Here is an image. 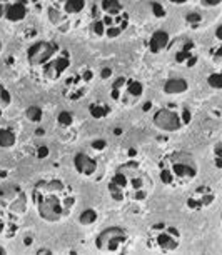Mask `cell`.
<instances>
[{"label": "cell", "mask_w": 222, "mask_h": 255, "mask_svg": "<svg viewBox=\"0 0 222 255\" xmlns=\"http://www.w3.org/2000/svg\"><path fill=\"white\" fill-rule=\"evenodd\" d=\"M194 44L191 40H186L182 44V49L179 52H176V62L177 64H187V60L194 57Z\"/></svg>", "instance_id": "18"}, {"label": "cell", "mask_w": 222, "mask_h": 255, "mask_svg": "<svg viewBox=\"0 0 222 255\" xmlns=\"http://www.w3.org/2000/svg\"><path fill=\"white\" fill-rule=\"evenodd\" d=\"M100 77H102V80H107L112 77V69L110 67H104L102 70H100Z\"/></svg>", "instance_id": "36"}, {"label": "cell", "mask_w": 222, "mask_h": 255, "mask_svg": "<svg viewBox=\"0 0 222 255\" xmlns=\"http://www.w3.org/2000/svg\"><path fill=\"white\" fill-rule=\"evenodd\" d=\"M199 167L189 152H172L162 158L159 167V179L167 187H179L196 179Z\"/></svg>", "instance_id": "2"}, {"label": "cell", "mask_w": 222, "mask_h": 255, "mask_svg": "<svg viewBox=\"0 0 222 255\" xmlns=\"http://www.w3.org/2000/svg\"><path fill=\"white\" fill-rule=\"evenodd\" d=\"M23 244H25L27 247H28V245H32V237H30V235H27V237L23 239Z\"/></svg>", "instance_id": "45"}, {"label": "cell", "mask_w": 222, "mask_h": 255, "mask_svg": "<svg viewBox=\"0 0 222 255\" xmlns=\"http://www.w3.org/2000/svg\"><path fill=\"white\" fill-rule=\"evenodd\" d=\"M125 92H127V95H130V97H141L144 92V85L139 80L127 79V82H125Z\"/></svg>", "instance_id": "22"}, {"label": "cell", "mask_w": 222, "mask_h": 255, "mask_svg": "<svg viewBox=\"0 0 222 255\" xmlns=\"http://www.w3.org/2000/svg\"><path fill=\"white\" fill-rule=\"evenodd\" d=\"M27 0H0V18L20 22L27 17Z\"/></svg>", "instance_id": "9"}, {"label": "cell", "mask_w": 222, "mask_h": 255, "mask_svg": "<svg viewBox=\"0 0 222 255\" xmlns=\"http://www.w3.org/2000/svg\"><path fill=\"white\" fill-rule=\"evenodd\" d=\"M187 89H189V84H187L186 79H181V77H177V79H169L166 80V84H164V94H167V95L184 94Z\"/></svg>", "instance_id": "16"}, {"label": "cell", "mask_w": 222, "mask_h": 255, "mask_svg": "<svg viewBox=\"0 0 222 255\" xmlns=\"http://www.w3.org/2000/svg\"><path fill=\"white\" fill-rule=\"evenodd\" d=\"M90 147L97 152H102L105 150V147H107V140H104V138H95V140L90 142Z\"/></svg>", "instance_id": "30"}, {"label": "cell", "mask_w": 222, "mask_h": 255, "mask_svg": "<svg viewBox=\"0 0 222 255\" xmlns=\"http://www.w3.org/2000/svg\"><path fill=\"white\" fill-rule=\"evenodd\" d=\"M17 143V135L12 128H0V148H13Z\"/></svg>", "instance_id": "17"}, {"label": "cell", "mask_w": 222, "mask_h": 255, "mask_svg": "<svg viewBox=\"0 0 222 255\" xmlns=\"http://www.w3.org/2000/svg\"><path fill=\"white\" fill-rule=\"evenodd\" d=\"M74 167H75V170L79 172L80 175L90 177V175H94L95 172H97L99 163H97L95 158H92L90 155H87V153H84V152H79V153H75V155H74Z\"/></svg>", "instance_id": "13"}, {"label": "cell", "mask_w": 222, "mask_h": 255, "mask_svg": "<svg viewBox=\"0 0 222 255\" xmlns=\"http://www.w3.org/2000/svg\"><path fill=\"white\" fill-rule=\"evenodd\" d=\"M122 168L125 170V174H127L129 200H134V202L147 200V197L152 190L151 177L142 170L141 165H139L136 160H130L127 163H124Z\"/></svg>", "instance_id": "3"}, {"label": "cell", "mask_w": 222, "mask_h": 255, "mask_svg": "<svg viewBox=\"0 0 222 255\" xmlns=\"http://www.w3.org/2000/svg\"><path fill=\"white\" fill-rule=\"evenodd\" d=\"M32 202L40 219L55 224L70 215L75 207V195L70 187L59 179L38 180L32 189Z\"/></svg>", "instance_id": "1"}, {"label": "cell", "mask_w": 222, "mask_h": 255, "mask_svg": "<svg viewBox=\"0 0 222 255\" xmlns=\"http://www.w3.org/2000/svg\"><path fill=\"white\" fill-rule=\"evenodd\" d=\"M127 242H129L127 232L122 227H119V225H114V227L104 229L97 235V239H95V249L99 252H105V254H122L125 252Z\"/></svg>", "instance_id": "6"}, {"label": "cell", "mask_w": 222, "mask_h": 255, "mask_svg": "<svg viewBox=\"0 0 222 255\" xmlns=\"http://www.w3.org/2000/svg\"><path fill=\"white\" fill-rule=\"evenodd\" d=\"M152 109V102H146L144 104V112H149Z\"/></svg>", "instance_id": "43"}, {"label": "cell", "mask_w": 222, "mask_h": 255, "mask_svg": "<svg viewBox=\"0 0 222 255\" xmlns=\"http://www.w3.org/2000/svg\"><path fill=\"white\" fill-rule=\"evenodd\" d=\"M0 207L8 217L17 220L27 212V197L18 185H3L0 189Z\"/></svg>", "instance_id": "5"}, {"label": "cell", "mask_w": 222, "mask_h": 255, "mask_svg": "<svg viewBox=\"0 0 222 255\" xmlns=\"http://www.w3.org/2000/svg\"><path fill=\"white\" fill-rule=\"evenodd\" d=\"M110 97L119 102V100H120V90L119 89H112V92H110Z\"/></svg>", "instance_id": "38"}, {"label": "cell", "mask_w": 222, "mask_h": 255, "mask_svg": "<svg viewBox=\"0 0 222 255\" xmlns=\"http://www.w3.org/2000/svg\"><path fill=\"white\" fill-rule=\"evenodd\" d=\"M152 12H154V15L159 17V18L166 17V8H164L161 3H157V2L152 3Z\"/></svg>", "instance_id": "33"}, {"label": "cell", "mask_w": 222, "mask_h": 255, "mask_svg": "<svg viewBox=\"0 0 222 255\" xmlns=\"http://www.w3.org/2000/svg\"><path fill=\"white\" fill-rule=\"evenodd\" d=\"M100 8H102L104 15H120L122 13V5L119 0H102L100 2Z\"/></svg>", "instance_id": "19"}, {"label": "cell", "mask_w": 222, "mask_h": 255, "mask_svg": "<svg viewBox=\"0 0 222 255\" xmlns=\"http://www.w3.org/2000/svg\"><path fill=\"white\" fill-rule=\"evenodd\" d=\"M57 122H59V125H62V127H70V125L74 124V115L64 110V112H60L57 115Z\"/></svg>", "instance_id": "25"}, {"label": "cell", "mask_w": 222, "mask_h": 255, "mask_svg": "<svg viewBox=\"0 0 222 255\" xmlns=\"http://www.w3.org/2000/svg\"><path fill=\"white\" fill-rule=\"evenodd\" d=\"M216 167L222 168V157H216Z\"/></svg>", "instance_id": "44"}, {"label": "cell", "mask_w": 222, "mask_h": 255, "mask_svg": "<svg viewBox=\"0 0 222 255\" xmlns=\"http://www.w3.org/2000/svg\"><path fill=\"white\" fill-rule=\"evenodd\" d=\"M89 114L90 117L95 119V120H100V119H105L109 114V107L102 102H94L92 105L89 107Z\"/></svg>", "instance_id": "21"}, {"label": "cell", "mask_w": 222, "mask_h": 255, "mask_svg": "<svg viewBox=\"0 0 222 255\" xmlns=\"http://www.w3.org/2000/svg\"><path fill=\"white\" fill-rule=\"evenodd\" d=\"M154 125L157 128H161L164 132H177L182 127L181 117L176 110L172 109H159L156 114H154Z\"/></svg>", "instance_id": "10"}, {"label": "cell", "mask_w": 222, "mask_h": 255, "mask_svg": "<svg viewBox=\"0 0 222 255\" xmlns=\"http://www.w3.org/2000/svg\"><path fill=\"white\" fill-rule=\"evenodd\" d=\"M179 117H181L182 125H189V124H191V120H192V114H191V110H189V109L182 107V112H181Z\"/></svg>", "instance_id": "32"}, {"label": "cell", "mask_w": 222, "mask_h": 255, "mask_svg": "<svg viewBox=\"0 0 222 255\" xmlns=\"http://www.w3.org/2000/svg\"><path fill=\"white\" fill-rule=\"evenodd\" d=\"M49 17H50V20L55 23V25H60V22H62V12L57 7H50L49 8Z\"/></svg>", "instance_id": "29"}, {"label": "cell", "mask_w": 222, "mask_h": 255, "mask_svg": "<svg viewBox=\"0 0 222 255\" xmlns=\"http://www.w3.org/2000/svg\"><path fill=\"white\" fill-rule=\"evenodd\" d=\"M49 153H50L49 147H47V145H38L37 152H35V157H37V160H43V158L49 157Z\"/></svg>", "instance_id": "31"}, {"label": "cell", "mask_w": 222, "mask_h": 255, "mask_svg": "<svg viewBox=\"0 0 222 255\" xmlns=\"http://www.w3.org/2000/svg\"><path fill=\"white\" fill-rule=\"evenodd\" d=\"M182 235L174 225H167L164 222L154 224L149 235V247L159 252H174L179 249Z\"/></svg>", "instance_id": "4"}, {"label": "cell", "mask_w": 222, "mask_h": 255, "mask_svg": "<svg viewBox=\"0 0 222 255\" xmlns=\"http://www.w3.org/2000/svg\"><path fill=\"white\" fill-rule=\"evenodd\" d=\"M57 54H59V47H57L55 42L40 40L30 45V49L27 50V60L30 67H42L43 64L54 59Z\"/></svg>", "instance_id": "7"}, {"label": "cell", "mask_w": 222, "mask_h": 255, "mask_svg": "<svg viewBox=\"0 0 222 255\" xmlns=\"http://www.w3.org/2000/svg\"><path fill=\"white\" fill-rule=\"evenodd\" d=\"M216 200V194L212 192L209 185H201L194 190L189 199H187V207L191 210H201L204 207H209Z\"/></svg>", "instance_id": "12"}, {"label": "cell", "mask_w": 222, "mask_h": 255, "mask_svg": "<svg viewBox=\"0 0 222 255\" xmlns=\"http://www.w3.org/2000/svg\"><path fill=\"white\" fill-rule=\"evenodd\" d=\"M0 49H2V45H0Z\"/></svg>", "instance_id": "49"}, {"label": "cell", "mask_w": 222, "mask_h": 255, "mask_svg": "<svg viewBox=\"0 0 222 255\" xmlns=\"http://www.w3.org/2000/svg\"><path fill=\"white\" fill-rule=\"evenodd\" d=\"M92 32L97 37H104L105 35V25H104L102 18H95V22L92 23Z\"/></svg>", "instance_id": "27"}, {"label": "cell", "mask_w": 222, "mask_h": 255, "mask_svg": "<svg viewBox=\"0 0 222 255\" xmlns=\"http://www.w3.org/2000/svg\"><path fill=\"white\" fill-rule=\"evenodd\" d=\"M169 40H171V37L166 30H157L152 33L151 40H149V49H151L152 54H159L164 49H167Z\"/></svg>", "instance_id": "14"}, {"label": "cell", "mask_w": 222, "mask_h": 255, "mask_svg": "<svg viewBox=\"0 0 222 255\" xmlns=\"http://www.w3.org/2000/svg\"><path fill=\"white\" fill-rule=\"evenodd\" d=\"M57 8L65 15H74L85 8V0H57Z\"/></svg>", "instance_id": "15"}, {"label": "cell", "mask_w": 222, "mask_h": 255, "mask_svg": "<svg viewBox=\"0 0 222 255\" xmlns=\"http://www.w3.org/2000/svg\"><path fill=\"white\" fill-rule=\"evenodd\" d=\"M12 102V97H10V92L3 87L2 84H0V115L3 114V110H5V107H8Z\"/></svg>", "instance_id": "24"}, {"label": "cell", "mask_w": 222, "mask_h": 255, "mask_svg": "<svg viewBox=\"0 0 222 255\" xmlns=\"http://www.w3.org/2000/svg\"><path fill=\"white\" fill-rule=\"evenodd\" d=\"M70 65V55L67 50H62L59 52V55H55L54 59L49 60L47 64L42 65V75L45 80H50V82H55L59 80L62 74L69 69Z\"/></svg>", "instance_id": "8"}, {"label": "cell", "mask_w": 222, "mask_h": 255, "mask_svg": "<svg viewBox=\"0 0 222 255\" xmlns=\"http://www.w3.org/2000/svg\"><path fill=\"white\" fill-rule=\"evenodd\" d=\"M125 82H127V79L125 77H117V79L114 80V84H112V89H122V87H125Z\"/></svg>", "instance_id": "35"}, {"label": "cell", "mask_w": 222, "mask_h": 255, "mask_svg": "<svg viewBox=\"0 0 222 255\" xmlns=\"http://www.w3.org/2000/svg\"><path fill=\"white\" fill-rule=\"evenodd\" d=\"M25 117H27V120H30V122L38 124V122H42L43 112L38 105H30V107H27V110H25Z\"/></svg>", "instance_id": "23"}, {"label": "cell", "mask_w": 222, "mask_h": 255, "mask_svg": "<svg viewBox=\"0 0 222 255\" xmlns=\"http://www.w3.org/2000/svg\"><path fill=\"white\" fill-rule=\"evenodd\" d=\"M207 84H209L211 87L216 89V90L222 89V74H219V72H214V74H211L209 77H207Z\"/></svg>", "instance_id": "26"}, {"label": "cell", "mask_w": 222, "mask_h": 255, "mask_svg": "<svg viewBox=\"0 0 222 255\" xmlns=\"http://www.w3.org/2000/svg\"><path fill=\"white\" fill-rule=\"evenodd\" d=\"M171 2H172V3H186L187 0H171Z\"/></svg>", "instance_id": "47"}, {"label": "cell", "mask_w": 222, "mask_h": 255, "mask_svg": "<svg viewBox=\"0 0 222 255\" xmlns=\"http://www.w3.org/2000/svg\"><path fill=\"white\" fill-rule=\"evenodd\" d=\"M214 153H216V157H222V143H216Z\"/></svg>", "instance_id": "39"}, {"label": "cell", "mask_w": 222, "mask_h": 255, "mask_svg": "<svg viewBox=\"0 0 222 255\" xmlns=\"http://www.w3.org/2000/svg\"><path fill=\"white\" fill-rule=\"evenodd\" d=\"M114 133L115 135H122V128H114Z\"/></svg>", "instance_id": "46"}, {"label": "cell", "mask_w": 222, "mask_h": 255, "mask_svg": "<svg viewBox=\"0 0 222 255\" xmlns=\"http://www.w3.org/2000/svg\"><path fill=\"white\" fill-rule=\"evenodd\" d=\"M216 37H217V40H222V25L217 27V30H216Z\"/></svg>", "instance_id": "41"}, {"label": "cell", "mask_w": 222, "mask_h": 255, "mask_svg": "<svg viewBox=\"0 0 222 255\" xmlns=\"http://www.w3.org/2000/svg\"><path fill=\"white\" fill-rule=\"evenodd\" d=\"M37 254L38 255H47V254H52V250L50 249H38Z\"/></svg>", "instance_id": "40"}, {"label": "cell", "mask_w": 222, "mask_h": 255, "mask_svg": "<svg viewBox=\"0 0 222 255\" xmlns=\"http://www.w3.org/2000/svg\"><path fill=\"white\" fill-rule=\"evenodd\" d=\"M33 133H35L37 137H43V135H45V130H43V128H37V130L33 132Z\"/></svg>", "instance_id": "42"}, {"label": "cell", "mask_w": 222, "mask_h": 255, "mask_svg": "<svg viewBox=\"0 0 222 255\" xmlns=\"http://www.w3.org/2000/svg\"><path fill=\"white\" fill-rule=\"evenodd\" d=\"M221 2L222 0H202V3H204L206 7H216V5H219Z\"/></svg>", "instance_id": "37"}, {"label": "cell", "mask_w": 222, "mask_h": 255, "mask_svg": "<svg viewBox=\"0 0 222 255\" xmlns=\"http://www.w3.org/2000/svg\"><path fill=\"white\" fill-rule=\"evenodd\" d=\"M186 20H187V23H191L192 27H196L197 23H201L202 17L199 15V13H187V15H186Z\"/></svg>", "instance_id": "34"}, {"label": "cell", "mask_w": 222, "mask_h": 255, "mask_svg": "<svg viewBox=\"0 0 222 255\" xmlns=\"http://www.w3.org/2000/svg\"><path fill=\"white\" fill-rule=\"evenodd\" d=\"M97 219H99V214H97V210H94V209H85L79 214V224L85 225V227L95 224Z\"/></svg>", "instance_id": "20"}, {"label": "cell", "mask_w": 222, "mask_h": 255, "mask_svg": "<svg viewBox=\"0 0 222 255\" xmlns=\"http://www.w3.org/2000/svg\"><path fill=\"white\" fill-rule=\"evenodd\" d=\"M10 220H13V219H8V222H7V214H5V212H3L2 207H0V235L7 232V229H8V224H10Z\"/></svg>", "instance_id": "28"}, {"label": "cell", "mask_w": 222, "mask_h": 255, "mask_svg": "<svg viewBox=\"0 0 222 255\" xmlns=\"http://www.w3.org/2000/svg\"><path fill=\"white\" fill-rule=\"evenodd\" d=\"M3 254H7V250L2 247V245H0V255H3Z\"/></svg>", "instance_id": "48"}, {"label": "cell", "mask_w": 222, "mask_h": 255, "mask_svg": "<svg viewBox=\"0 0 222 255\" xmlns=\"http://www.w3.org/2000/svg\"><path fill=\"white\" fill-rule=\"evenodd\" d=\"M109 194L115 202H125L129 200V182L127 174L122 167H119V170L112 175V179L109 182Z\"/></svg>", "instance_id": "11"}]
</instances>
